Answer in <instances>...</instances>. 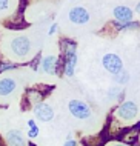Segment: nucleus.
<instances>
[{
    "instance_id": "obj_1",
    "label": "nucleus",
    "mask_w": 140,
    "mask_h": 146,
    "mask_svg": "<svg viewBox=\"0 0 140 146\" xmlns=\"http://www.w3.org/2000/svg\"><path fill=\"white\" fill-rule=\"evenodd\" d=\"M60 51H62V71L65 77H73L77 65V43L71 38H62L60 40Z\"/></svg>"
},
{
    "instance_id": "obj_2",
    "label": "nucleus",
    "mask_w": 140,
    "mask_h": 146,
    "mask_svg": "<svg viewBox=\"0 0 140 146\" xmlns=\"http://www.w3.org/2000/svg\"><path fill=\"white\" fill-rule=\"evenodd\" d=\"M31 49H33V43L26 35H17L9 42L11 56L15 58H26L31 54Z\"/></svg>"
},
{
    "instance_id": "obj_3",
    "label": "nucleus",
    "mask_w": 140,
    "mask_h": 146,
    "mask_svg": "<svg viewBox=\"0 0 140 146\" xmlns=\"http://www.w3.org/2000/svg\"><path fill=\"white\" fill-rule=\"evenodd\" d=\"M39 69L48 76H57L62 71V60H60V57L55 56H45L43 58H40Z\"/></svg>"
},
{
    "instance_id": "obj_4",
    "label": "nucleus",
    "mask_w": 140,
    "mask_h": 146,
    "mask_svg": "<svg viewBox=\"0 0 140 146\" xmlns=\"http://www.w3.org/2000/svg\"><path fill=\"white\" fill-rule=\"evenodd\" d=\"M17 80L11 76H5L0 77V102H6L8 98L13 97V94L17 91Z\"/></svg>"
},
{
    "instance_id": "obj_5",
    "label": "nucleus",
    "mask_w": 140,
    "mask_h": 146,
    "mask_svg": "<svg viewBox=\"0 0 140 146\" xmlns=\"http://www.w3.org/2000/svg\"><path fill=\"white\" fill-rule=\"evenodd\" d=\"M68 111L71 112V115L79 118V120H86L91 117V108L82 100H69Z\"/></svg>"
},
{
    "instance_id": "obj_6",
    "label": "nucleus",
    "mask_w": 140,
    "mask_h": 146,
    "mask_svg": "<svg viewBox=\"0 0 140 146\" xmlns=\"http://www.w3.org/2000/svg\"><path fill=\"white\" fill-rule=\"evenodd\" d=\"M102 65L103 68H105L109 74H113V76H117L119 72H122L123 71V62L122 58H120L117 54H105L102 58Z\"/></svg>"
},
{
    "instance_id": "obj_7",
    "label": "nucleus",
    "mask_w": 140,
    "mask_h": 146,
    "mask_svg": "<svg viewBox=\"0 0 140 146\" xmlns=\"http://www.w3.org/2000/svg\"><path fill=\"white\" fill-rule=\"evenodd\" d=\"M139 108L134 102H123L122 105H119V108L115 109V115L123 121H131L137 117Z\"/></svg>"
},
{
    "instance_id": "obj_8",
    "label": "nucleus",
    "mask_w": 140,
    "mask_h": 146,
    "mask_svg": "<svg viewBox=\"0 0 140 146\" xmlns=\"http://www.w3.org/2000/svg\"><path fill=\"white\" fill-rule=\"evenodd\" d=\"M33 114H34V117L37 118V120L43 121V123L51 121V120L54 118V115H55L54 108H53L51 105L45 103V102H42V103L33 106Z\"/></svg>"
},
{
    "instance_id": "obj_9",
    "label": "nucleus",
    "mask_w": 140,
    "mask_h": 146,
    "mask_svg": "<svg viewBox=\"0 0 140 146\" xmlns=\"http://www.w3.org/2000/svg\"><path fill=\"white\" fill-rule=\"evenodd\" d=\"M5 146H31L20 129H9L3 139Z\"/></svg>"
},
{
    "instance_id": "obj_10",
    "label": "nucleus",
    "mask_w": 140,
    "mask_h": 146,
    "mask_svg": "<svg viewBox=\"0 0 140 146\" xmlns=\"http://www.w3.org/2000/svg\"><path fill=\"white\" fill-rule=\"evenodd\" d=\"M68 19L75 25H85V23L89 22V13L83 6H75L73 9H69Z\"/></svg>"
},
{
    "instance_id": "obj_11",
    "label": "nucleus",
    "mask_w": 140,
    "mask_h": 146,
    "mask_svg": "<svg viewBox=\"0 0 140 146\" xmlns=\"http://www.w3.org/2000/svg\"><path fill=\"white\" fill-rule=\"evenodd\" d=\"M115 20H117V23H120V25H125V23H129L133 22V9L128 6H115L114 11H113Z\"/></svg>"
},
{
    "instance_id": "obj_12",
    "label": "nucleus",
    "mask_w": 140,
    "mask_h": 146,
    "mask_svg": "<svg viewBox=\"0 0 140 146\" xmlns=\"http://www.w3.org/2000/svg\"><path fill=\"white\" fill-rule=\"evenodd\" d=\"M43 98H45V92L39 88H31L26 91V96H25V100H26V105L29 106H35L39 103H42Z\"/></svg>"
},
{
    "instance_id": "obj_13",
    "label": "nucleus",
    "mask_w": 140,
    "mask_h": 146,
    "mask_svg": "<svg viewBox=\"0 0 140 146\" xmlns=\"http://www.w3.org/2000/svg\"><path fill=\"white\" fill-rule=\"evenodd\" d=\"M139 134H140V125L135 126V128H133V129H129V131L123 132L122 137H120V141L125 143V145H128V146H129V145H135V143H137V140H139Z\"/></svg>"
},
{
    "instance_id": "obj_14",
    "label": "nucleus",
    "mask_w": 140,
    "mask_h": 146,
    "mask_svg": "<svg viewBox=\"0 0 140 146\" xmlns=\"http://www.w3.org/2000/svg\"><path fill=\"white\" fill-rule=\"evenodd\" d=\"M15 68H19V63L9 60H0V74L6 72V71H13Z\"/></svg>"
},
{
    "instance_id": "obj_15",
    "label": "nucleus",
    "mask_w": 140,
    "mask_h": 146,
    "mask_svg": "<svg viewBox=\"0 0 140 146\" xmlns=\"http://www.w3.org/2000/svg\"><path fill=\"white\" fill-rule=\"evenodd\" d=\"M139 26H140V23H137V22H129V23H125V25L117 23V29H135Z\"/></svg>"
},
{
    "instance_id": "obj_16",
    "label": "nucleus",
    "mask_w": 140,
    "mask_h": 146,
    "mask_svg": "<svg viewBox=\"0 0 140 146\" xmlns=\"http://www.w3.org/2000/svg\"><path fill=\"white\" fill-rule=\"evenodd\" d=\"M39 134H40V129H39L37 125H35V126H31V128H28V137H29L31 140H33V139H37Z\"/></svg>"
},
{
    "instance_id": "obj_17",
    "label": "nucleus",
    "mask_w": 140,
    "mask_h": 146,
    "mask_svg": "<svg viewBox=\"0 0 140 146\" xmlns=\"http://www.w3.org/2000/svg\"><path fill=\"white\" fill-rule=\"evenodd\" d=\"M115 77V80L119 82V83H125V82L128 80V74H126V71H122V72H119L117 76H114Z\"/></svg>"
},
{
    "instance_id": "obj_18",
    "label": "nucleus",
    "mask_w": 140,
    "mask_h": 146,
    "mask_svg": "<svg viewBox=\"0 0 140 146\" xmlns=\"http://www.w3.org/2000/svg\"><path fill=\"white\" fill-rule=\"evenodd\" d=\"M63 146H79V143H77V140H74L71 135H68V139L65 140Z\"/></svg>"
},
{
    "instance_id": "obj_19",
    "label": "nucleus",
    "mask_w": 140,
    "mask_h": 146,
    "mask_svg": "<svg viewBox=\"0 0 140 146\" xmlns=\"http://www.w3.org/2000/svg\"><path fill=\"white\" fill-rule=\"evenodd\" d=\"M57 29H59V25H57V22H54L53 25L49 26V29H48V35H54L57 33Z\"/></svg>"
},
{
    "instance_id": "obj_20",
    "label": "nucleus",
    "mask_w": 140,
    "mask_h": 146,
    "mask_svg": "<svg viewBox=\"0 0 140 146\" xmlns=\"http://www.w3.org/2000/svg\"><path fill=\"white\" fill-rule=\"evenodd\" d=\"M8 8H9V0H0V13L6 11Z\"/></svg>"
},
{
    "instance_id": "obj_21",
    "label": "nucleus",
    "mask_w": 140,
    "mask_h": 146,
    "mask_svg": "<svg viewBox=\"0 0 140 146\" xmlns=\"http://www.w3.org/2000/svg\"><path fill=\"white\" fill-rule=\"evenodd\" d=\"M108 146H128V145L122 143L120 140H115V141H111V143H108Z\"/></svg>"
},
{
    "instance_id": "obj_22",
    "label": "nucleus",
    "mask_w": 140,
    "mask_h": 146,
    "mask_svg": "<svg viewBox=\"0 0 140 146\" xmlns=\"http://www.w3.org/2000/svg\"><path fill=\"white\" fill-rule=\"evenodd\" d=\"M26 125H28V128H31V126H35V120H33V118H29V120L26 121Z\"/></svg>"
},
{
    "instance_id": "obj_23",
    "label": "nucleus",
    "mask_w": 140,
    "mask_h": 146,
    "mask_svg": "<svg viewBox=\"0 0 140 146\" xmlns=\"http://www.w3.org/2000/svg\"><path fill=\"white\" fill-rule=\"evenodd\" d=\"M135 11H137V13L140 14V2L137 3V6H135Z\"/></svg>"
},
{
    "instance_id": "obj_24",
    "label": "nucleus",
    "mask_w": 140,
    "mask_h": 146,
    "mask_svg": "<svg viewBox=\"0 0 140 146\" xmlns=\"http://www.w3.org/2000/svg\"><path fill=\"white\" fill-rule=\"evenodd\" d=\"M0 146H5V143H3V141H2V140H0Z\"/></svg>"
}]
</instances>
